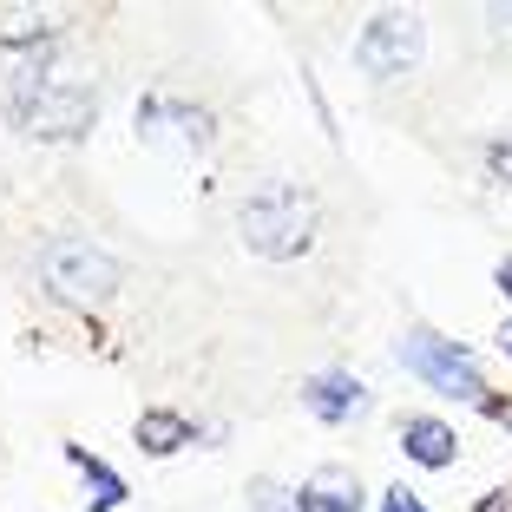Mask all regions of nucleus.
<instances>
[{"label": "nucleus", "instance_id": "f257e3e1", "mask_svg": "<svg viewBox=\"0 0 512 512\" xmlns=\"http://www.w3.org/2000/svg\"><path fill=\"white\" fill-rule=\"evenodd\" d=\"M316 230H322V211L309 197V184H296V178H263L237 204V237L263 263H296L316 243Z\"/></svg>", "mask_w": 512, "mask_h": 512}, {"label": "nucleus", "instance_id": "f03ea898", "mask_svg": "<svg viewBox=\"0 0 512 512\" xmlns=\"http://www.w3.org/2000/svg\"><path fill=\"white\" fill-rule=\"evenodd\" d=\"M7 119L27 138H86L92 119H99V92L79 86V79H53L40 60H27L7 86Z\"/></svg>", "mask_w": 512, "mask_h": 512}, {"label": "nucleus", "instance_id": "7ed1b4c3", "mask_svg": "<svg viewBox=\"0 0 512 512\" xmlns=\"http://www.w3.org/2000/svg\"><path fill=\"white\" fill-rule=\"evenodd\" d=\"M40 283L53 289L60 302H73V309H92V302H106L112 289L125 283V263L106 250V243L66 230V237L40 243Z\"/></svg>", "mask_w": 512, "mask_h": 512}, {"label": "nucleus", "instance_id": "20e7f679", "mask_svg": "<svg viewBox=\"0 0 512 512\" xmlns=\"http://www.w3.org/2000/svg\"><path fill=\"white\" fill-rule=\"evenodd\" d=\"M421 46H427L421 14H407V7H381V14L362 27V40H355V66H362L368 79L414 73V66H421Z\"/></svg>", "mask_w": 512, "mask_h": 512}, {"label": "nucleus", "instance_id": "39448f33", "mask_svg": "<svg viewBox=\"0 0 512 512\" xmlns=\"http://www.w3.org/2000/svg\"><path fill=\"white\" fill-rule=\"evenodd\" d=\"M401 362L414 368V375L427 381V388H440V394H453V401H486V388H480V368H473V355L460 342H447V335H427V329H414L401 342Z\"/></svg>", "mask_w": 512, "mask_h": 512}, {"label": "nucleus", "instance_id": "423d86ee", "mask_svg": "<svg viewBox=\"0 0 512 512\" xmlns=\"http://www.w3.org/2000/svg\"><path fill=\"white\" fill-rule=\"evenodd\" d=\"M302 401H309V414H316V421H355V414H362L368 407V388L355 375H316L309 381V388H302Z\"/></svg>", "mask_w": 512, "mask_h": 512}, {"label": "nucleus", "instance_id": "0eeeda50", "mask_svg": "<svg viewBox=\"0 0 512 512\" xmlns=\"http://www.w3.org/2000/svg\"><path fill=\"white\" fill-rule=\"evenodd\" d=\"M401 447L414 467H453V453H460V434H453L447 421H434V414H414V421L401 427Z\"/></svg>", "mask_w": 512, "mask_h": 512}, {"label": "nucleus", "instance_id": "6e6552de", "mask_svg": "<svg viewBox=\"0 0 512 512\" xmlns=\"http://www.w3.org/2000/svg\"><path fill=\"white\" fill-rule=\"evenodd\" d=\"M296 499H302V512H362V486H355V473H342V467H322Z\"/></svg>", "mask_w": 512, "mask_h": 512}, {"label": "nucleus", "instance_id": "1a4fd4ad", "mask_svg": "<svg viewBox=\"0 0 512 512\" xmlns=\"http://www.w3.org/2000/svg\"><path fill=\"white\" fill-rule=\"evenodd\" d=\"M184 440H191V421H178L171 407H151V414H138V447H145V453H178Z\"/></svg>", "mask_w": 512, "mask_h": 512}, {"label": "nucleus", "instance_id": "9d476101", "mask_svg": "<svg viewBox=\"0 0 512 512\" xmlns=\"http://www.w3.org/2000/svg\"><path fill=\"white\" fill-rule=\"evenodd\" d=\"M66 460H73V467H79V473H86V480H92V486H99V493H92V512H112V506H119V499H125V486H119V473H112V467H106V460H92V453H86V447H66Z\"/></svg>", "mask_w": 512, "mask_h": 512}, {"label": "nucleus", "instance_id": "9b49d317", "mask_svg": "<svg viewBox=\"0 0 512 512\" xmlns=\"http://www.w3.org/2000/svg\"><path fill=\"white\" fill-rule=\"evenodd\" d=\"M486 178H493V184H512V125H499V138L486 145Z\"/></svg>", "mask_w": 512, "mask_h": 512}, {"label": "nucleus", "instance_id": "f8f14e48", "mask_svg": "<svg viewBox=\"0 0 512 512\" xmlns=\"http://www.w3.org/2000/svg\"><path fill=\"white\" fill-rule=\"evenodd\" d=\"M250 512H302V499L276 493V486H256V493H250Z\"/></svg>", "mask_w": 512, "mask_h": 512}, {"label": "nucleus", "instance_id": "ddd939ff", "mask_svg": "<svg viewBox=\"0 0 512 512\" xmlns=\"http://www.w3.org/2000/svg\"><path fill=\"white\" fill-rule=\"evenodd\" d=\"M381 512H427V506L407 493V486H388V493H381Z\"/></svg>", "mask_w": 512, "mask_h": 512}, {"label": "nucleus", "instance_id": "4468645a", "mask_svg": "<svg viewBox=\"0 0 512 512\" xmlns=\"http://www.w3.org/2000/svg\"><path fill=\"white\" fill-rule=\"evenodd\" d=\"M486 27H493V33H506V40H512V7H486Z\"/></svg>", "mask_w": 512, "mask_h": 512}, {"label": "nucleus", "instance_id": "2eb2a0df", "mask_svg": "<svg viewBox=\"0 0 512 512\" xmlns=\"http://www.w3.org/2000/svg\"><path fill=\"white\" fill-rule=\"evenodd\" d=\"M480 407H486V414H493L499 427H512V401H480Z\"/></svg>", "mask_w": 512, "mask_h": 512}, {"label": "nucleus", "instance_id": "dca6fc26", "mask_svg": "<svg viewBox=\"0 0 512 512\" xmlns=\"http://www.w3.org/2000/svg\"><path fill=\"white\" fill-rule=\"evenodd\" d=\"M473 512H512V486H506V493H499V499H480V506H473Z\"/></svg>", "mask_w": 512, "mask_h": 512}, {"label": "nucleus", "instance_id": "f3484780", "mask_svg": "<svg viewBox=\"0 0 512 512\" xmlns=\"http://www.w3.org/2000/svg\"><path fill=\"white\" fill-rule=\"evenodd\" d=\"M493 283H499V296H512V256H506V263L493 270Z\"/></svg>", "mask_w": 512, "mask_h": 512}, {"label": "nucleus", "instance_id": "a211bd4d", "mask_svg": "<svg viewBox=\"0 0 512 512\" xmlns=\"http://www.w3.org/2000/svg\"><path fill=\"white\" fill-rule=\"evenodd\" d=\"M499 348H506V355H512V316L499 322Z\"/></svg>", "mask_w": 512, "mask_h": 512}]
</instances>
